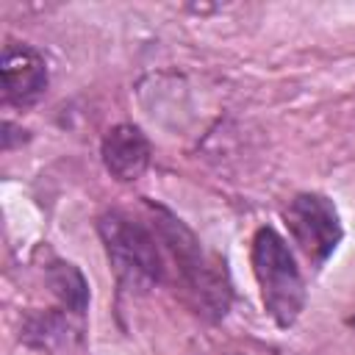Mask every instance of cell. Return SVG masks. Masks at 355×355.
I'll return each mask as SVG.
<instances>
[{"instance_id": "obj_4", "label": "cell", "mask_w": 355, "mask_h": 355, "mask_svg": "<svg viewBox=\"0 0 355 355\" xmlns=\"http://www.w3.org/2000/svg\"><path fill=\"white\" fill-rule=\"evenodd\" d=\"M283 222L294 244L302 250V255L313 266H322L344 239L338 208L333 205L330 197L319 191L294 194L283 208Z\"/></svg>"}, {"instance_id": "obj_1", "label": "cell", "mask_w": 355, "mask_h": 355, "mask_svg": "<svg viewBox=\"0 0 355 355\" xmlns=\"http://www.w3.org/2000/svg\"><path fill=\"white\" fill-rule=\"evenodd\" d=\"M150 214H153V230L161 247L169 252L183 286L194 297L197 311L208 319H222L233 300L225 261L205 252L200 239L164 205L150 202Z\"/></svg>"}, {"instance_id": "obj_7", "label": "cell", "mask_w": 355, "mask_h": 355, "mask_svg": "<svg viewBox=\"0 0 355 355\" xmlns=\"http://www.w3.org/2000/svg\"><path fill=\"white\" fill-rule=\"evenodd\" d=\"M44 277L53 288V294L61 300V305L72 313H86V305H89V283L83 277V272L69 263V261H50V266L44 269Z\"/></svg>"}, {"instance_id": "obj_3", "label": "cell", "mask_w": 355, "mask_h": 355, "mask_svg": "<svg viewBox=\"0 0 355 355\" xmlns=\"http://www.w3.org/2000/svg\"><path fill=\"white\" fill-rule=\"evenodd\" d=\"M250 258L266 313L277 327H291L305 308V280L286 239L272 227H258Z\"/></svg>"}, {"instance_id": "obj_6", "label": "cell", "mask_w": 355, "mask_h": 355, "mask_svg": "<svg viewBox=\"0 0 355 355\" xmlns=\"http://www.w3.org/2000/svg\"><path fill=\"white\" fill-rule=\"evenodd\" d=\"M150 153H153L150 139L141 133L139 125H130V122H119V125L108 128L103 136V144H100L103 166L119 183L139 180L144 175V169L150 166Z\"/></svg>"}, {"instance_id": "obj_2", "label": "cell", "mask_w": 355, "mask_h": 355, "mask_svg": "<svg viewBox=\"0 0 355 355\" xmlns=\"http://www.w3.org/2000/svg\"><path fill=\"white\" fill-rule=\"evenodd\" d=\"M97 233L105 247L111 272L119 288L130 294H144L164 277L161 241L153 227L139 222L125 211H105L97 219Z\"/></svg>"}, {"instance_id": "obj_5", "label": "cell", "mask_w": 355, "mask_h": 355, "mask_svg": "<svg viewBox=\"0 0 355 355\" xmlns=\"http://www.w3.org/2000/svg\"><path fill=\"white\" fill-rule=\"evenodd\" d=\"M3 100L14 108L36 105L50 83L44 55L22 42H8L3 47Z\"/></svg>"}]
</instances>
